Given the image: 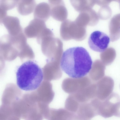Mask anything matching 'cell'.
<instances>
[{
	"label": "cell",
	"mask_w": 120,
	"mask_h": 120,
	"mask_svg": "<svg viewBox=\"0 0 120 120\" xmlns=\"http://www.w3.org/2000/svg\"><path fill=\"white\" fill-rule=\"evenodd\" d=\"M120 101L117 96L111 97L103 101L100 100L98 108V115L105 118L113 116L120 117Z\"/></svg>",
	"instance_id": "cell-3"
},
{
	"label": "cell",
	"mask_w": 120,
	"mask_h": 120,
	"mask_svg": "<svg viewBox=\"0 0 120 120\" xmlns=\"http://www.w3.org/2000/svg\"><path fill=\"white\" fill-rule=\"evenodd\" d=\"M7 120H20V119L12 113L9 117Z\"/></svg>",
	"instance_id": "cell-15"
},
{
	"label": "cell",
	"mask_w": 120,
	"mask_h": 120,
	"mask_svg": "<svg viewBox=\"0 0 120 120\" xmlns=\"http://www.w3.org/2000/svg\"><path fill=\"white\" fill-rule=\"evenodd\" d=\"M34 15V18L39 19L45 22L46 21L50 15L49 4L45 2L38 4L35 8Z\"/></svg>",
	"instance_id": "cell-10"
},
{
	"label": "cell",
	"mask_w": 120,
	"mask_h": 120,
	"mask_svg": "<svg viewBox=\"0 0 120 120\" xmlns=\"http://www.w3.org/2000/svg\"><path fill=\"white\" fill-rule=\"evenodd\" d=\"M36 4L34 0H18L16 7L19 14L22 15H26L33 11Z\"/></svg>",
	"instance_id": "cell-11"
},
{
	"label": "cell",
	"mask_w": 120,
	"mask_h": 120,
	"mask_svg": "<svg viewBox=\"0 0 120 120\" xmlns=\"http://www.w3.org/2000/svg\"><path fill=\"white\" fill-rule=\"evenodd\" d=\"M75 114L80 120H90L94 117L98 115L97 100L94 99L80 103Z\"/></svg>",
	"instance_id": "cell-5"
},
{
	"label": "cell",
	"mask_w": 120,
	"mask_h": 120,
	"mask_svg": "<svg viewBox=\"0 0 120 120\" xmlns=\"http://www.w3.org/2000/svg\"><path fill=\"white\" fill-rule=\"evenodd\" d=\"M75 116L65 109L50 108L47 120H73Z\"/></svg>",
	"instance_id": "cell-9"
},
{
	"label": "cell",
	"mask_w": 120,
	"mask_h": 120,
	"mask_svg": "<svg viewBox=\"0 0 120 120\" xmlns=\"http://www.w3.org/2000/svg\"><path fill=\"white\" fill-rule=\"evenodd\" d=\"M2 23L7 29L8 34L11 36H16L23 32L19 19L17 17L7 15Z\"/></svg>",
	"instance_id": "cell-8"
},
{
	"label": "cell",
	"mask_w": 120,
	"mask_h": 120,
	"mask_svg": "<svg viewBox=\"0 0 120 120\" xmlns=\"http://www.w3.org/2000/svg\"><path fill=\"white\" fill-rule=\"evenodd\" d=\"M109 37L102 31L96 30L92 33L88 40L90 48L95 52H102L105 51L110 42Z\"/></svg>",
	"instance_id": "cell-4"
},
{
	"label": "cell",
	"mask_w": 120,
	"mask_h": 120,
	"mask_svg": "<svg viewBox=\"0 0 120 120\" xmlns=\"http://www.w3.org/2000/svg\"><path fill=\"white\" fill-rule=\"evenodd\" d=\"M12 113L11 107L2 104L0 106V120H7Z\"/></svg>",
	"instance_id": "cell-13"
},
{
	"label": "cell",
	"mask_w": 120,
	"mask_h": 120,
	"mask_svg": "<svg viewBox=\"0 0 120 120\" xmlns=\"http://www.w3.org/2000/svg\"><path fill=\"white\" fill-rule=\"evenodd\" d=\"M93 61L88 51L84 48H70L63 53L60 61L62 69L69 77L80 78L86 75L92 69Z\"/></svg>",
	"instance_id": "cell-1"
},
{
	"label": "cell",
	"mask_w": 120,
	"mask_h": 120,
	"mask_svg": "<svg viewBox=\"0 0 120 120\" xmlns=\"http://www.w3.org/2000/svg\"><path fill=\"white\" fill-rule=\"evenodd\" d=\"M46 27L45 22L34 18L24 28L23 32L27 38H37Z\"/></svg>",
	"instance_id": "cell-6"
},
{
	"label": "cell",
	"mask_w": 120,
	"mask_h": 120,
	"mask_svg": "<svg viewBox=\"0 0 120 120\" xmlns=\"http://www.w3.org/2000/svg\"><path fill=\"white\" fill-rule=\"evenodd\" d=\"M7 11L0 0V25L3 23L4 19L7 16Z\"/></svg>",
	"instance_id": "cell-14"
},
{
	"label": "cell",
	"mask_w": 120,
	"mask_h": 120,
	"mask_svg": "<svg viewBox=\"0 0 120 120\" xmlns=\"http://www.w3.org/2000/svg\"><path fill=\"white\" fill-rule=\"evenodd\" d=\"M17 84L21 89L32 91L37 89L43 79L42 70L34 61L29 60L23 63L16 72Z\"/></svg>",
	"instance_id": "cell-2"
},
{
	"label": "cell",
	"mask_w": 120,
	"mask_h": 120,
	"mask_svg": "<svg viewBox=\"0 0 120 120\" xmlns=\"http://www.w3.org/2000/svg\"><path fill=\"white\" fill-rule=\"evenodd\" d=\"M51 16L55 20L60 22L66 18L67 12L64 2L62 0H49Z\"/></svg>",
	"instance_id": "cell-7"
},
{
	"label": "cell",
	"mask_w": 120,
	"mask_h": 120,
	"mask_svg": "<svg viewBox=\"0 0 120 120\" xmlns=\"http://www.w3.org/2000/svg\"><path fill=\"white\" fill-rule=\"evenodd\" d=\"M80 104L75 98L70 97L67 98L65 102V108L69 111L75 114Z\"/></svg>",
	"instance_id": "cell-12"
}]
</instances>
